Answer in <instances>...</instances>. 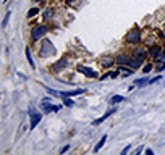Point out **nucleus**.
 I'll use <instances>...</instances> for the list:
<instances>
[{"label":"nucleus","mask_w":165,"mask_h":155,"mask_svg":"<svg viewBox=\"0 0 165 155\" xmlns=\"http://www.w3.org/2000/svg\"><path fill=\"white\" fill-rule=\"evenodd\" d=\"M55 52H57V50H55V47L52 45V42L49 39H44L41 42V52H39L41 57H44V58L50 57V55H55Z\"/></svg>","instance_id":"obj_1"},{"label":"nucleus","mask_w":165,"mask_h":155,"mask_svg":"<svg viewBox=\"0 0 165 155\" xmlns=\"http://www.w3.org/2000/svg\"><path fill=\"white\" fill-rule=\"evenodd\" d=\"M47 31H49V27L44 26V24H37L32 27V31H31V39L32 40H39L42 39L45 34H47Z\"/></svg>","instance_id":"obj_2"},{"label":"nucleus","mask_w":165,"mask_h":155,"mask_svg":"<svg viewBox=\"0 0 165 155\" xmlns=\"http://www.w3.org/2000/svg\"><path fill=\"white\" fill-rule=\"evenodd\" d=\"M141 40V29L139 27H133L128 34H126V42L128 44H138Z\"/></svg>","instance_id":"obj_3"},{"label":"nucleus","mask_w":165,"mask_h":155,"mask_svg":"<svg viewBox=\"0 0 165 155\" xmlns=\"http://www.w3.org/2000/svg\"><path fill=\"white\" fill-rule=\"evenodd\" d=\"M29 113H31V115H29V116H31V124H29V128L34 129L36 126L39 124V121L42 120V115H41V113H36V111H32V108L29 110Z\"/></svg>","instance_id":"obj_4"},{"label":"nucleus","mask_w":165,"mask_h":155,"mask_svg":"<svg viewBox=\"0 0 165 155\" xmlns=\"http://www.w3.org/2000/svg\"><path fill=\"white\" fill-rule=\"evenodd\" d=\"M76 69H78L79 73L86 74L87 78H97V73L94 71V69H91V68H87V66H83V65H78V66H76Z\"/></svg>","instance_id":"obj_5"},{"label":"nucleus","mask_w":165,"mask_h":155,"mask_svg":"<svg viewBox=\"0 0 165 155\" xmlns=\"http://www.w3.org/2000/svg\"><path fill=\"white\" fill-rule=\"evenodd\" d=\"M130 62H131L130 55H120V57H117V60H115V63L120 65V66H128Z\"/></svg>","instance_id":"obj_6"},{"label":"nucleus","mask_w":165,"mask_h":155,"mask_svg":"<svg viewBox=\"0 0 165 155\" xmlns=\"http://www.w3.org/2000/svg\"><path fill=\"white\" fill-rule=\"evenodd\" d=\"M84 91L86 89H76V91H68V92H60V97H73V95H81V94H84Z\"/></svg>","instance_id":"obj_7"},{"label":"nucleus","mask_w":165,"mask_h":155,"mask_svg":"<svg viewBox=\"0 0 165 155\" xmlns=\"http://www.w3.org/2000/svg\"><path fill=\"white\" fill-rule=\"evenodd\" d=\"M115 111H117L115 108H110V110H108V111H105V113H104V116H101V118H99V120H94V123H92V124H94V126H97V124H101V123H102V121H105V120L108 118V116H110V115H114V113H115Z\"/></svg>","instance_id":"obj_8"},{"label":"nucleus","mask_w":165,"mask_h":155,"mask_svg":"<svg viewBox=\"0 0 165 155\" xmlns=\"http://www.w3.org/2000/svg\"><path fill=\"white\" fill-rule=\"evenodd\" d=\"M162 53H163V50L160 49L159 45H154V47H150V52H149V55L152 58H159V57H162Z\"/></svg>","instance_id":"obj_9"},{"label":"nucleus","mask_w":165,"mask_h":155,"mask_svg":"<svg viewBox=\"0 0 165 155\" xmlns=\"http://www.w3.org/2000/svg\"><path fill=\"white\" fill-rule=\"evenodd\" d=\"M68 66V60L67 58H62L60 62H57L54 65V71H62L63 68H67Z\"/></svg>","instance_id":"obj_10"},{"label":"nucleus","mask_w":165,"mask_h":155,"mask_svg":"<svg viewBox=\"0 0 165 155\" xmlns=\"http://www.w3.org/2000/svg\"><path fill=\"white\" fill-rule=\"evenodd\" d=\"M101 63H102L104 68H108V66H112V65L115 63V60L112 58V57H104V58L101 60Z\"/></svg>","instance_id":"obj_11"},{"label":"nucleus","mask_w":165,"mask_h":155,"mask_svg":"<svg viewBox=\"0 0 165 155\" xmlns=\"http://www.w3.org/2000/svg\"><path fill=\"white\" fill-rule=\"evenodd\" d=\"M141 65H143V60H139V58L133 57V58H131V62H130V65H128V66H131L133 69H138V68L141 66Z\"/></svg>","instance_id":"obj_12"},{"label":"nucleus","mask_w":165,"mask_h":155,"mask_svg":"<svg viewBox=\"0 0 165 155\" xmlns=\"http://www.w3.org/2000/svg\"><path fill=\"white\" fill-rule=\"evenodd\" d=\"M146 49H136L134 52H133V57H136V58H139V60H144V57H146Z\"/></svg>","instance_id":"obj_13"},{"label":"nucleus","mask_w":165,"mask_h":155,"mask_svg":"<svg viewBox=\"0 0 165 155\" xmlns=\"http://www.w3.org/2000/svg\"><path fill=\"white\" fill-rule=\"evenodd\" d=\"M42 107H44V111H45V113H50V111H57V110H58V107L49 105L47 102H44V103H42Z\"/></svg>","instance_id":"obj_14"},{"label":"nucleus","mask_w":165,"mask_h":155,"mask_svg":"<svg viewBox=\"0 0 165 155\" xmlns=\"http://www.w3.org/2000/svg\"><path fill=\"white\" fill-rule=\"evenodd\" d=\"M105 140H107V136L104 134L102 137H101V140H99V142H97V145H96V149H94V152H99V150H101V147H102L104 144H105Z\"/></svg>","instance_id":"obj_15"},{"label":"nucleus","mask_w":165,"mask_h":155,"mask_svg":"<svg viewBox=\"0 0 165 155\" xmlns=\"http://www.w3.org/2000/svg\"><path fill=\"white\" fill-rule=\"evenodd\" d=\"M123 100H125L123 95H114L112 97V100H110V103H118V102H123Z\"/></svg>","instance_id":"obj_16"},{"label":"nucleus","mask_w":165,"mask_h":155,"mask_svg":"<svg viewBox=\"0 0 165 155\" xmlns=\"http://www.w3.org/2000/svg\"><path fill=\"white\" fill-rule=\"evenodd\" d=\"M26 58H28V62H29V65H31V68H36V65H34V62H32V58H31L29 49H26Z\"/></svg>","instance_id":"obj_17"},{"label":"nucleus","mask_w":165,"mask_h":155,"mask_svg":"<svg viewBox=\"0 0 165 155\" xmlns=\"http://www.w3.org/2000/svg\"><path fill=\"white\" fill-rule=\"evenodd\" d=\"M37 13H39V8H31V10H29V13H28V16H29V18H32V16H36Z\"/></svg>","instance_id":"obj_18"},{"label":"nucleus","mask_w":165,"mask_h":155,"mask_svg":"<svg viewBox=\"0 0 165 155\" xmlns=\"http://www.w3.org/2000/svg\"><path fill=\"white\" fill-rule=\"evenodd\" d=\"M10 15H12V11H7V15H5V18H3V23H2L3 26H7V23H8V18H10Z\"/></svg>","instance_id":"obj_19"},{"label":"nucleus","mask_w":165,"mask_h":155,"mask_svg":"<svg viewBox=\"0 0 165 155\" xmlns=\"http://www.w3.org/2000/svg\"><path fill=\"white\" fill-rule=\"evenodd\" d=\"M65 105H67V107H73V100H71V98H68V97H65Z\"/></svg>","instance_id":"obj_20"},{"label":"nucleus","mask_w":165,"mask_h":155,"mask_svg":"<svg viewBox=\"0 0 165 155\" xmlns=\"http://www.w3.org/2000/svg\"><path fill=\"white\" fill-rule=\"evenodd\" d=\"M147 82H149L147 79H139V81H136V84H138V86H146Z\"/></svg>","instance_id":"obj_21"},{"label":"nucleus","mask_w":165,"mask_h":155,"mask_svg":"<svg viewBox=\"0 0 165 155\" xmlns=\"http://www.w3.org/2000/svg\"><path fill=\"white\" fill-rule=\"evenodd\" d=\"M150 69H152V65H150V63H149V65H146V66L143 68V71H144V73H149V71H150Z\"/></svg>","instance_id":"obj_22"},{"label":"nucleus","mask_w":165,"mask_h":155,"mask_svg":"<svg viewBox=\"0 0 165 155\" xmlns=\"http://www.w3.org/2000/svg\"><path fill=\"white\" fill-rule=\"evenodd\" d=\"M118 74H120L118 69H117V71H112V73H110V78H118Z\"/></svg>","instance_id":"obj_23"},{"label":"nucleus","mask_w":165,"mask_h":155,"mask_svg":"<svg viewBox=\"0 0 165 155\" xmlns=\"http://www.w3.org/2000/svg\"><path fill=\"white\" fill-rule=\"evenodd\" d=\"M160 78H162V76H155L154 79H150V81H149V84H152V82H157V81H160Z\"/></svg>","instance_id":"obj_24"},{"label":"nucleus","mask_w":165,"mask_h":155,"mask_svg":"<svg viewBox=\"0 0 165 155\" xmlns=\"http://www.w3.org/2000/svg\"><path fill=\"white\" fill-rule=\"evenodd\" d=\"M130 152V145H128V147H125L123 150H121V155H125V153H128Z\"/></svg>","instance_id":"obj_25"},{"label":"nucleus","mask_w":165,"mask_h":155,"mask_svg":"<svg viewBox=\"0 0 165 155\" xmlns=\"http://www.w3.org/2000/svg\"><path fill=\"white\" fill-rule=\"evenodd\" d=\"M50 13H52L50 10H47V11H45V15H44V18H45V20H47V18H49V16H50Z\"/></svg>","instance_id":"obj_26"},{"label":"nucleus","mask_w":165,"mask_h":155,"mask_svg":"<svg viewBox=\"0 0 165 155\" xmlns=\"http://www.w3.org/2000/svg\"><path fill=\"white\" fill-rule=\"evenodd\" d=\"M162 69H165V62L162 63V65H160V66H159V71H162Z\"/></svg>","instance_id":"obj_27"},{"label":"nucleus","mask_w":165,"mask_h":155,"mask_svg":"<svg viewBox=\"0 0 165 155\" xmlns=\"http://www.w3.org/2000/svg\"><path fill=\"white\" fill-rule=\"evenodd\" d=\"M67 150H68V145H65V147H63L62 150H60V152H62V153H65V152H67Z\"/></svg>","instance_id":"obj_28"},{"label":"nucleus","mask_w":165,"mask_h":155,"mask_svg":"<svg viewBox=\"0 0 165 155\" xmlns=\"http://www.w3.org/2000/svg\"><path fill=\"white\" fill-rule=\"evenodd\" d=\"M162 57H165V49H163V53H162Z\"/></svg>","instance_id":"obj_29"},{"label":"nucleus","mask_w":165,"mask_h":155,"mask_svg":"<svg viewBox=\"0 0 165 155\" xmlns=\"http://www.w3.org/2000/svg\"><path fill=\"white\" fill-rule=\"evenodd\" d=\"M36 2H41V0H36Z\"/></svg>","instance_id":"obj_30"}]
</instances>
